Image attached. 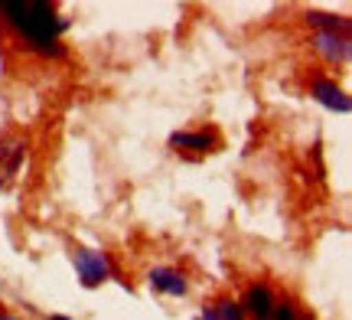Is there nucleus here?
Wrapping results in <instances>:
<instances>
[{
    "label": "nucleus",
    "mask_w": 352,
    "mask_h": 320,
    "mask_svg": "<svg viewBox=\"0 0 352 320\" xmlns=\"http://www.w3.org/2000/svg\"><path fill=\"white\" fill-rule=\"evenodd\" d=\"M316 50L327 56L329 63H342L349 56V39L340 33H316Z\"/></svg>",
    "instance_id": "5"
},
{
    "label": "nucleus",
    "mask_w": 352,
    "mask_h": 320,
    "mask_svg": "<svg viewBox=\"0 0 352 320\" xmlns=\"http://www.w3.org/2000/svg\"><path fill=\"white\" fill-rule=\"evenodd\" d=\"M50 320H69V317H50Z\"/></svg>",
    "instance_id": "13"
},
{
    "label": "nucleus",
    "mask_w": 352,
    "mask_h": 320,
    "mask_svg": "<svg viewBox=\"0 0 352 320\" xmlns=\"http://www.w3.org/2000/svg\"><path fill=\"white\" fill-rule=\"evenodd\" d=\"M72 262H76V271H78V278H82V284H88V288L101 284L108 278V271H111L108 268V258L101 255V252H91V248H76Z\"/></svg>",
    "instance_id": "2"
},
{
    "label": "nucleus",
    "mask_w": 352,
    "mask_h": 320,
    "mask_svg": "<svg viewBox=\"0 0 352 320\" xmlns=\"http://www.w3.org/2000/svg\"><path fill=\"white\" fill-rule=\"evenodd\" d=\"M215 320H245V310H241L235 301H219V308H215Z\"/></svg>",
    "instance_id": "9"
},
{
    "label": "nucleus",
    "mask_w": 352,
    "mask_h": 320,
    "mask_svg": "<svg viewBox=\"0 0 352 320\" xmlns=\"http://www.w3.org/2000/svg\"><path fill=\"white\" fill-rule=\"evenodd\" d=\"M241 304H245L241 310H248V314L258 320H267L274 314V297H271V291H267L264 284H252V288L245 291V301H241Z\"/></svg>",
    "instance_id": "4"
},
{
    "label": "nucleus",
    "mask_w": 352,
    "mask_h": 320,
    "mask_svg": "<svg viewBox=\"0 0 352 320\" xmlns=\"http://www.w3.org/2000/svg\"><path fill=\"white\" fill-rule=\"evenodd\" d=\"M307 20L314 26H320L323 33H340V36H346V30H349V23L346 20H340V17H329V13H307Z\"/></svg>",
    "instance_id": "8"
},
{
    "label": "nucleus",
    "mask_w": 352,
    "mask_h": 320,
    "mask_svg": "<svg viewBox=\"0 0 352 320\" xmlns=\"http://www.w3.org/2000/svg\"><path fill=\"white\" fill-rule=\"evenodd\" d=\"M151 284L157 291H164V295H183V291H186V278L176 268H153Z\"/></svg>",
    "instance_id": "6"
},
{
    "label": "nucleus",
    "mask_w": 352,
    "mask_h": 320,
    "mask_svg": "<svg viewBox=\"0 0 352 320\" xmlns=\"http://www.w3.org/2000/svg\"><path fill=\"white\" fill-rule=\"evenodd\" d=\"M314 95H316V102L320 105H327L329 111H349L352 105H349V95L336 85V82H329V78H316L314 82Z\"/></svg>",
    "instance_id": "3"
},
{
    "label": "nucleus",
    "mask_w": 352,
    "mask_h": 320,
    "mask_svg": "<svg viewBox=\"0 0 352 320\" xmlns=\"http://www.w3.org/2000/svg\"><path fill=\"white\" fill-rule=\"evenodd\" d=\"M170 147H173V151H179V147H189V151H209V147H212V138L202 134V131H196V134H186V131H183V134H173V138H170Z\"/></svg>",
    "instance_id": "7"
},
{
    "label": "nucleus",
    "mask_w": 352,
    "mask_h": 320,
    "mask_svg": "<svg viewBox=\"0 0 352 320\" xmlns=\"http://www.w3.org/2000/svg\"><path fill=\"white\" fill-rule=\"evenodd\" d=\"M0 13L7 17V23L16 26L30 46L39 52H52V56H63V46L56 43L59 30H65V20H56L50 3L43 0H0Z\"/></svg>",
    "instance_id": "1"
},
{
    "label": "nucleus",
    "mask_w": 352,
    "mask_h": 320,
    "mask_svg": "<svg viewBox=\"0 0 352 320\" xmlns=\"http://www.w3.org/2000/svg\"><path fill=\"white\" fill-rule=\"evenodd\" d=\"M0 320H16V317L13 314H0Z\"/></svg>",
    "instance_id": "12"
},
{
    "label": "nucleus",
    "mask_w": 352,
    "mask_h": 320,
    "mask_svg": "<svg viewBox=\"0 0 352 320\" xmlns=\"http://www.w3.org/2000/svg\"><path fill=\"white\" fill-rule=\"evenodd\" d=\"M202 320H215V310H202Z\"/></svg>",
    "instance_id": "11"
},
{
    "label": "nucleus",
    "mask_w": 352,
    "mask_h": 320,
    "mask_svg": "<svg viewBox=\"0 0 352 320\" xmlns=\"http://www.w3.org/2000/svg\"><path fill=\"white\" fill-rule=\"evenodd\" d=\"M274 320H294V310H290L287 304H284V308H280V310L274 314Z\"/></svg>",
    "instance_id": "10"
}]
</instances>
